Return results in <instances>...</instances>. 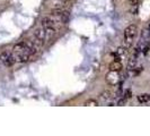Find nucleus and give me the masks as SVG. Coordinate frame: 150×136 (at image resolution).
Here are the masks:
<instances>
[{
	"label": "nucleus",
	"instance_id": "nucleus-1",
	"mask_svg": "<svg viewBox=\"0 0 150 136\" xmlns=\"http://www.w3.org/2000/svg\"><path fill=\"white\" fill-rule=\"evenodd\" d=\"M137 34H138V27L134 24L129 25L128 27L124 30V45L128 49L133 45V41H134Z\"/></svg>",
	"mask_w": 150,
	"mask_h": 136
},
{
	"label": "nucleus",
	"instance_id": "nucleus-2",
	"mask_svg": "<svg viewBox=\"0 0 150 136\" xmlns=\"http://www.w3.org/2000/svg\"><path fill=\"white\" fill-rule=\"evenodd\" d=\"M105 79L107 84L112 85V86H115L120 83L121 81V75L120 72H114V70H110L105 76Z\"/></svg>",
	"mask_w": 150,
	"mask_h": 136
},
{
	"label": "nucleus",
	"instance_id": "nucleus-3",
	"mask_svg": "<svg viewBox=\"0 0 150 136\" xmlns=\"http://www.w3.org/2000/svg\"><path fill=\"white\" fill-rule=\"evenodd\" d=\"M0 61L6 66V67H11L16 62V58L8 51H4L0 53Z\"/></svg>",
	"mask_w": 150,
	"mask_h": 136
},
{
	"label": "nucleus",
	"instance_id": "nucleus-4",
	"mask_svg": "<svg viewBox=\"0 0 150 136\" xmlns=\"http://www.w3.org/2000/svg\"><path fill=\"white\" fill-rule=\"evenodd\" d=\"M41 23H42V26L43 27H45V29H49V27H53L54 26V21H53L51 17H43L42 18V21H41Z\"/></svg>",
	"mask_w": 150,
	"mask_h": 136
},
{
	"label": "nucleus",
	"instance_id": "nucleus-5",
	"mask_svg": "<svg viewBox=\"0 0 150 136\" xmlns=\"http://www.w3.org/2000/svg\"><path fill=\"white\" fill-rule=\"evenodd\" d=\"M15 58H16V61H18V62H27V61H30V54L26 52H22V53H18Z\"/></svg>",
	"mask_w": 150,
	"mask_h": 136
},
{
	"label": "nucleus",
	"instance_id": "nucleus-6",
	"mask_svg": "<svg viewBox=\"0 0 150 136\" xmlns=\"http://www.w3.org/2000/svg\"><path fill=\"white\" fill-rule=\"evenodd\" d=\"M122 68H123V66H122L121 61H116V60H114L113 62H111L110 66H108V69H110V70H114V72H121Z\"/></svg>",
	"mask_w": 150,
	"mask_h": 136
},
{
	"label": "nucleus",
	"instance_id": "nucleus-7",
	"mask_svg": "<svg viewBox=\"0 0 150 136\" xmlns=\"http://www.w3.org/2000/svg\"><path fill=\"white\" fill-rule=\"evenodd\" d=\"M58 17V19L60 21V23H62V24H67L68 22H69V13L68 11H62L60 15L57 16Z\"/></svg>",
	"mask_w": 150,
	"mask_h": 136
},
{
	"label": "nucleus",
	"instance_id": "nucleus-8",
	"mask_svg": "<svg viewBox=\"0 0 150 136\" xmlns=\"http://www.w3.org/2000/svg\"><path fill=\"white\" fill-rule=\"evenodd\" d=\"M149 100H150L149 93H141V94L138 95V101L140 103H147V102H149Z\"/></svg>",
	"mask_w": 150,
	"mask_h": 136
},
{
	"label": "nucleus",
	"instance_id": "nucleus-9",
	"mask_svg": "<svg viewBox=\"0 0 150 136\" xmlns=\"http://www.w3.org/2000/svg\"><path fill=\"white\" fill-rule=\"evenodd\" d=\"M45 30H46V34H45V42H49V41H51V40H52L53 35H54V33H55V31H54L53 27H49V29H45Z\"/></svg>",
	"mask_w": 150,
	"mask_h": 136
},
{
	"label": "nucleus",
	"instance_id": "nucleus-10",
	"mask_svg": "<svg viewBox=\"0 0 150 136\" xmlns=\"http://www.w3.org/2000/svg\"><path fill=\"white\" fill-rule=\"evenodd\" d=\"M116 54L120 57L121 59H122V58H124V57L128 54V48H127V47H120V48H117V50H116Z\"/></svg>",
	"mask_w": 150,
	"mask_h": 136
},
{
	"label": "nucleus",
	"instance_id": "nucleus-11",
	"mask_svg": "<svg viewBox=\"0 0 150 136\" xmlns=\"http://www.w3.org/2000/svg\"><path fill=\"white\" fill-rule=\"evenodd\" d=\"M137 66V57L130 58L128 61V70H134Z\"/></svg>",
	"mask_w": 150,
	"mask_h": 136
},
{
	"label": "nucleus",
	"instance_id": "nucleus-12",
	"mask_svg": "<svg viewBox=\"0 0 150 136\" xmlns=\"http://www.w3.org/2000/svg\"><path fill=\"white\" fill-rule=\"evenodd\" d=\"M111 98H112L111 91H104V92L100 94V99H102L103 101H107V100H110Z\"/></svg>",
	"mask_w": 150,
	"mask_h": 136
},
{
	"label": "nucleus",
	"instance_id": "nucleus-13",
	"mask_svg": "<svg viewBox=\"0 0 150 136\" xmlns=\"http://www.w3.org/2000/svg\"><path fill=\"white\" fill-rule=\"evenodd\" d=\"M83 106H86V107H97L98 102L95 100V99H89V100H87V101L83 103Z\"/></svg>",
	"mask_w": 150,
	"mask_h": 136
},
{
	"label": "nucleus",
	"instance_id": "nucleus-14",
	"mask_svg": "<svg viewBox=\"0 0 150 136\" xmlns=\"http://www.w3.org/2000/svg\"><path fill=\"white\" fill-rule=\"evenodd\" d=\"M125 102H127V99L125 98L120 99V100L117 101V106H124V105H125Z\"/></svg>",
	"mask_w": 150,
	"mask_h": 136
},
{
	"label": "nucleus",
	"instance_id": "nucleus-15",
	"mask_svg": "<svg viewBox=\"0 0 150 136\" xmlns=\"http://www.w3.org/2000/svg\"><path fill=\"white\" fill-rule=\"evenodd\" d=\"M125 99H129L131 98V90H127L125 91V97H124Z\"/></svg>",
	"mask_w": 150,
	"mask_h": 136
},
{
	"label": "nucleus",
	"instance_id": "nucleus-16",
	"mask_svg": "<svg viewBox=\"0 0 150 136\" xmlns=\"http://www.w3.org/2000/svg\"><path fill=\"white\" fill-rule=\"evenodd\" d=\"M138 2H139V0H130V4H131L132 6H135V5H138Z\"/></svg>",
	"mask_w": 150,
	"mask_h": 136
},
{
	"label": "nucleus",
	"instance_id": "nucleus-17",
	"mask_svg": "<svg viewBox=\"0 0 150 136\" xmlns=\"http://www.w3.org/2000/svg\"><path fill=\"white\" fill-rule=\"evenodd\" d=\"M149 32H150V24H149Z\"/></svg>",
	"mask_w": 150,
	"mask_h": 136
},
{
	"label": "nucleus",
	"instance_id": "nucleus-18",
	"mask_svg": "<svg viewBox=\"0 0 150 136\" xmlns=\"http://www.w3.org/2000/svg\"><path fill=\"white\" fill-rule=\"evenodd\" d=\"M62 1H67V0H62Z\"/></svg>",
	"mask_w": 150,
	"mask_h": 136
}]
</instances>
